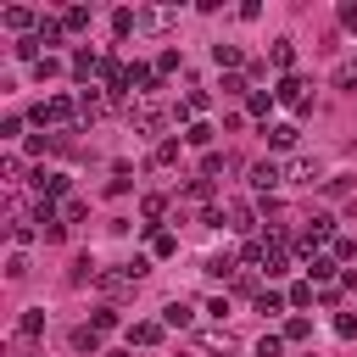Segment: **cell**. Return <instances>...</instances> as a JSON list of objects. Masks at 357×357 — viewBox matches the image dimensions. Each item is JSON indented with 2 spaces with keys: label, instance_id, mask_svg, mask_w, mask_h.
Here are the masks:
<instances>
[{
  "label": "cell",
  "instance_id": "cell-28",
  "mask_svg": "<svg viewBox=\"0 0 357 357\" xmlns=\"http://www.w3.org/2000/svg\"><path fill=\"white\" fill-rule=\"evenodd\" d=\"M290 307H312V279H296L290 284Z\"/></svg>",
  "mask_w": 357,
  "mask_h": 357
},
{
  "label": "cell",
  "instance_id": "cell-5",
  "mask_svg": "<svg viewBox=\"0 0 357 357\" xmlns=\"http://www.w3.org/2000/svg\"><path fill=\"white\" fill-rule=\"evenodd\" d=\"M0 22H6V28H17V33H22V39H28V28H33V33H39V22H45V17H33V11H28V6H6V11H0Z\"/></svg>",
  "mask_w": 357,
  "mask_h": 357
},
{
  "label": "cell",
  "instance_id": "cell-40",
  "mask_svg": "<svg viewBox=\"0 0 357 357\" xmlns=\"http://www.w3.org/2000/svg\"><path fill=\"white\" fill-rule=\"evenodd\" d=\"M335 335H340V340H351V335H357V318H351V312H340V318H335Z\"/></svg>",
  "mask_w": 357,
  "mask_h": 357
},
{
  "label": "cell",
  "instance_id": "cell-26",
  "mask_svg": "<svg viewBox=\"0 0 357 357\" xmlns=\"http://www.w3.org/2000/svg\"><path fill=\"white\" fill-rule=\"evenodd\" d=\"M212 61L218 67H240V45H212Z\"/></svg>",
  "mask_w": 357,
  "mask_h": 357
},
{
  "label": "cell",
  "instance_id": "cell-20",
  "mask_svg": "<svg viewBox=\"0 0 357 357\" xmlns=\"http://www.w3.org/2000/svg\"><path fill=\"white\" fill-rule=\"evenodd\" d=\"M139 212H145V223L156 229V218L167 212V195H145V201H139Z\"/></svg>",
  "mask_w": 357,
  "mask_h": 357
},
{
  "label": "cell",
  "instance_id": "cell-9",
  "mask_svg": "<svg viewBox=\"0 0 357 357\" xmlns=\"http://www.w3.org/2000/svg\"><path fill=\"white\" fill-rule=\"evenodd\" d=\"M162 324H167V329H190V324H195V307H190V301H167V307H162Z\"/></svg>",
  "mask_w": 357,
  "mask_h": 357
},
{
  "label": "cell",
  "instance_id": "cell-32",
  "mask_svg": "<svg viewBox=\"0 0 357 357\" xmlns=\"http://www.w3.org/2000/svg\"><path fill=\"white\" fill-rule=\"evenodd\" d=\"M151 251H156V257H173V251H178V240H173V234H162V229H156V234H151Z\"/></svg>",
  "mask_w": 357,
  "mask_h": 357
},
{
  "label": "cell",
  "instance_id": "cell-29",
  "mask_svg": "<svg viewBox=\"0 0 357 357\" xmlns=\"http://www.w3.org/2000/svg\"><path fill=\"white\" fill-rule=\"evenodd\" d=\"M89 329H95V335H106V329H117V307H100V312L89 318Z\"/></svg>",
  "mask_w": 357,
  "mask_h": 357
},
{
  "label": "cell",
  "instance_id": "cell-16",
  "mask_svg": "<svg viewBox=\"0 0 357 357\" xmlns=\"http://www.w3.org/2000/svg\"><path fill=\"white\" fill-rule=\"evenodd\" d=\"M290 307V296H279V290H257V312H284Z\"/></svg>",
  "mask_w": 357,
  "mask_h": 357
},
{
  "label": "cell",
  "instance_id": "cell-34",
  "mask_svg": "<svg viewBox=\"0 0 357 357\" xmlns=\"http://www.w3.org/2000/svg\"><path fill=\"white\" fill-rule=\"evenodd\" d=\"M335 84H340V89H357V61H346V67H335Z\"/></svg>",
  "mask_w": 357,
  "mask_h": 357
},
{
  "label": "cell",
  "instance_id": "cell-31",
  "mask_svg": "<svg viewBox=\"0 0 357 357\" xmlns=\"http://www.w3.org/2000/svg\"><path fill=\"white\" fill-rule=\"evenodd\" d=\"M128 178H134V173H128V162H117V167H112V184H106V190H112V195H123V190H128Z\"/></svg>",
  "mask_w": 357,
  "mask_h": 357
},
{
  "label": "cell",
  "instance_id": "cell-38",
  "mask_svg": "<svg viewBox=\"0 0 357 357\" xmlns=\"http://www.w3.org/2000/svg\"><path fill=\"white\" fill-rule=\"evenodd\" d=\"M184 195H190V201H212V178H195Z\"/></svg>",
  "mask_w": 357,
  "mask_h": 357
},
{
  "label": "cell",
  "instance_id": "cell-30",
  "mask_svg": "<svg viewBox=\"0 0 357 357\" xmlns=\"http://www.w3.org/2000/svg\"><path fill=\"white\" fill-rule=\"evenodd\" d=\"M257 357H284V335H262L257 340Z\"/></svg>",
  "mask_w": 357,
  "mask_h": 357
},
{
  "label": "cell",
  "instance_id": "cell-4",
  "mask_svg": "<svg viewBox=\"0 0 357 357\" xmlns=\"http://www.w3.org/2000/svg\"><path fill=\"white\" fill-rule=\"evenodd\" d=\"M95 73L106 78V56H100V50H89V45H84V50H73V78H84V84H89Z\"/></svg>",
  "mask_w": 357,
  "mask_h": 357
},
{
  "label": "cell",
  "instance_id": "cell-44",
  "mask_svg": "<svg viewBox=\"0 0 357 357\" xmlns=\"http://www.w3.org/2000/svg\"><path fill=\"white\" fill-rule=\"evenodd\" d=\"M106 357H128V351H106Z\"/></svg>",
  "mask_w": 357,
  "mask_h": 357
},
{
  "label": "cell",
  "instance_id": "cell-24",
  "mask_svg": "<svg viewBox=\"0 0 357 357\" xmlns=\"http://www.w3.org/2000/svg\"><path fill=\"white\" fill-rule=\"evenodd\" d=\"M284 340H312V324L296 312V318H284Z\"/></svg>",
  "mask_w": 357,
  "mask_h": 357
},
{
  "label": "cell",
  "instance_id": "cell-22",
  "mask_svg": "<svg viewBox=\"0 0 357 357\" xmlns=\"http://www.w3.org/2000/svg\"><path fill=\"white\" fill-rule=\"evenodd\" d=\"M307 273H312L318 284H329V279H335V257H312V262H307Z\"/></svg>",
  "mask_w": 357,
  "mask_h": 357
},
{
  "label": "cell",
  "instance_id": "cell-39",
  "mask_svg": "<svg viewBox=\"0 0 357 357\" xmlns=\"http://www.w3.org/2000/svg\"><path fill=\"white\" fill-rule=\"evenodd\" d=\"M73 346H78V351H95V346H100V335H95V329H78V335H73Z\"/></svg>",
  "mask_w": 357,
  "mask_h": 357
},
{
  "label": "cell",
  "instance_id": "cell-42",
  "mask_svg": "<svg viewBox=\"0 0 357 357\" xmlns=\"http://www.w3.org/2000/svg\"><path fill=\"white\" fill-rule=\"evenodd\" d=\"M335 262H357V245L351 240H335Z\"/></svg>",
  "mask_w": 357,
  "mask_h": 357
},
{
  "label": "cell",
  "instance_id": "cell-18",
  "mask_svg": "<svg viewBox=\"0 0 357 357\" xmlns=\"http://www.w3.org/2000/svg\"><path fill=\"white\" fill-rule=\"evenodd\" d=\"M112 28H117V33H134V28H139V11L117 6V11H112Z\"/></svg>",
  "mask_w": 357,
  "mask_h": 357
},
{
  "label": "cell",
  "instance_id": "cell-21",
  "mask_svg": "<svg viewBox=\"0 0 357 357\" xmlns=\"http://www.w3.org/2000/svg\"><path fill=\"white\" fill-rule=\"evenodd\" d=\"M229 229H240V234L251 229V206L245 201H229Z\"/></svg>",
  "mask_w": 357,
  "mask_h": 357
},
{
  "label": "cell",
  "instance_id": "cell-13",
  "mask_svg": "<svg viewBox=\"0 0 357 357\" xmlns=\"http://www.w3.org/2000/svg\"><path fill=\"white\" fill-rule=\"evenodd\" d=\"M245 112H251V117H268V112H273V95H268V89H251V95H245Z\"/></svg>",
  "mask_w": 357,
  "mask_h": 357
},
{
  "label": "cell",
  "instance_id": "cell-33",
  "mask_svg": "<svg viewBox=\"0 0 357 357\" xmlns=\"http://www.w3.org/2000/svg\"><path fill=\"white\" fill-rule=\"evenodd\" d=\"M6 273H11V279H28V257L11 251V257H6Z\"/></svg>",
  "mask_w": 357,
  "mask_h": 357
},
{
  "label": "cell",
  "instance_id": "cell-7",
  "mask_svg": "<svg viewBox=\"0 0 357 357\" xmlns=\"http://www.w3.org/2000/svg\"><path fill=\"white\" fill-rule=\"evenodd\" d=\"M33 190H39V201L50 206L56 195H67V173H33Z\"/></svg>",
  "mask_w": 357,
  "mask_h": 357
},
{
  "label": "cell",
  "instance_id": "cell-12",
  "mask_svg": "<svg viewBox=\"0 0 357 357\" xmlns=\"http://www.w3.org/2000/svg\"><path fill=\"white\" fill-rule=\"evenodd\" d=\"M268 61L290 73V67H296V45H290V39H273V45H268Z\"/></svg>",
  "mask_w": 357,
  "mask_h": 357
},
{
  "label": "cell",
  "instance_id": "cell-27",
  "mask_svg": "<svg viewBox=\"0 0 357 357\" xmlns=\"http://www.w3.org/2000/svg\"><path fill=\"white\" fill-rule=\"evenodd\" d=\"M100 112H106V100H100V95H78V117H89V123H95Z\"/></svg>",
  "mask_w": 357,
  "mask_h": 357
},
{
  "label": "cell",
  "instance_id": "cell-19",
  "mask_svg": "<svg viewBox=\"0 0 357 357\" xmlns=\"http://www.w3.org/2000/svg\"><path fill=\"white\" fill-rule=\"evenodd\" d=\"M212 134H218V128H206V123H190V128H184V145H201V151H206V145H212Z\"/></svg>",
  "mask_w": 357,
  "mask_h": 357
},
{
  "label": "cell",
  "instance_id": "cell-1",
  "mask_svg": "<svg viewBox=\"0 0 357 357\" xmlns=\"http://www.w3.org/2000/svg\"><path fill=\"white\" fill-rule=\"evenodd\" d=\"M273 100H284V106H296V112H312V100H307V78H296V73H284V78H279Z\"/></svg>",
  "mask_w": 357,
  "mask_h": 357
},
{
  "label": "cell",
  "instance_id": "cell-35",
  "mask_svg": "<svg viewBox=\"0 0 357 357\" xmlns=\"http://www.w3.org/2000/svg\"><path fill=\"white\" fill-rule=\"evenodd\" d=\"M184 106H190V112H206V106H212V95H206V89H190V95H184Z\"/></svg>",
  "mask_w": 357,
  "mask_h": 357
},
{
  "label": "cell",
  "instance_id": "cell-37",
  "mask_svg": "<svg viewBox=\"0 0 357 357\" xmlns=\"http://www.w3.org/2000/svg\"><path fill=\"white\" fill-rule=\"evenodd\" d=\"M218 173H223V156H218V151H206V162H201V178H218Z\"/></svg>",
  "mask_w": 357,
  "mask_h": 357
},
{
  "label": "cell",
  "instance_id": "cell-36",
  "mask_svg": "<svg viewBox=\"0 0 357 357\" xmlns=\"http://www.w3.org/2000/svg\"><path fill=\"white\" fill-rule=\"evenodd\" d=\"M17 173H22V162H17V156H0V178H6V184H17Z\"/></svg>",
  "mask_w": 357,
  "mask_h": 357
},
{
  "label": "cell",
  "instance_id": "cell-17",
  "mask_svg": "<svg viewBox=\"0 0 357 357\" xmlns=\"http://www.w3.org/2000/svg\"><path fill=\"white\" fill-rule=\"evenodd\" d=\"M61 28H67V33L89 28V11H84V6H67V11H61Z\"/></svg>",
  "mask_w": 357,
  "mask_h": 357
},
{
  "label": "cell",
  "instance_id": "cell-10",
  "mask_svg": "<svg viewBox=\"0 0 357 357\" xmlns=\"http://www.w3.org/2000/svg\"><path fill=\"white\" fill-rule=\"evenodd\" d=\"M262 134H268V145H273V151H290V145L301 139V128H296V123H273V128H262Z\"/></svg>",
  "mask_w": 357,
  "mask_h": 357
},
{
  "label": "cell",
  "instance_id": "cell-41",
  "mask_svg": "<svg viewBox=\"0 0 357 357\" xmlns=\"http://www.w3.org/2000/svg\"><path fill=\"white\" fill-rule=\"evenodd\" d=\"M56 67H61L56 56H45V61H33V78H56Z\"/></svg>",
  "mask_w": 357,
  "mask_h": 357
},
{
  "label": "cell",
  "instance_id": "cell-2",
  "mask_svg": "<svg viewBox=\"0 0 357 357\" xmlns=\"http://www.w3.org/2000/svg\"><path fill=\"white\" fill-rule=\"evenodd\" d=\"M279 184H284V167H279V162H268V156L251 162V190H257V195H273Z\"/></svg>",
  "mask_w": 357,
  "mask_h": 357
},
{
  "label": "cell",
  "instance_id": "cell-3",
  "mask_svg": "<svg viewBox=\"0 0 357 357\" xmlns=\"http://www.w3.org/2000/svg\"><path fill=\"white\" fill-rule=\"evenodd\" d=\"M78 112V100H67V95H50V100H39L33 106V123H67Z\"/></svg>",
  "mask_w": 357,
  "mask_h": 357
},
{
  "label": "cell",
  "instance_id": "cell-15",
  "mask_svg": "<svg viewBox=\"0 0 357 357\" xmlns=\"http://www.w3.org/2000/svg\"><path fill=\"white\" fill-rule=\"evenodd\" d=\"M206 273H212V279H234L240 268H234V257L223 251V257H206Z\"/></svg>",
  "mask_w": 357,
  "mask_h": 357
},
{
  "label": "cell",
  "instance_id": "cell-25",
  "mask_svg": "<svg viewBox=\"0 0 357 357\" xmlns=\"http://www.w3.org/2000/svg\"><path fill=\"white\" fill-rule=\"evenodd\" d=\"M39 45H45V39H39V33H28V39H17V56H22V61H45V56H39Z\"/></svg>",
  "mask_w": 357,
  "mask_h": 357
},
{
  "label": "cell",
  "instance_id": "cell-43",
  "mask_svg": "<svg viewBox=\"0 0 357 357\" xmlns=\"http://www.w3.org/2000/svg\"><path fill=\"white\" fill-rule=\"evenodd\" d=\"M340 22H346V28H357V0H346V6H340Z\"/></svg>",
  "mask_w": 357,
  "mask_h": 357
},
{
  "label": "cell",
  "instance_id": "cell-11",
  "mask_svg": "<svg viewBox=\"0 0 357 357\" xmlns=\"http://www.w3.org/2000/svg\"><path fill=\"white\" fill-rule=\"evenodd\" d=\"M162 329H167V324L139 318V324H128V340H134V346H156V340H162Z\"/></svg>",
  "mask_w": 357,
  "mask_h": 357
},
{
  "label": "cell",
  "instance_id": "cell-8",
  "mask_svg": "<svg viewBox=\"0 0 357 357\" xmlns=\"http://www.w3.org/2000/svg\"><path fill=\"white\" fill-rule=\"evenodd\" d=\"M139 28H145V33H167V28H173V6H151V11H139Z\"/></svg>",
  "mask_w": 357,
  "mask_h": 357
},
{
  "label": "cell",
  "instance_id": "cell-14",
  "mask_svg": "<svg viewBox=\"0 0 357 357\" xmlns=\"http://www.w3.org/2000/svg\"><path fill=\"white\" fill-rule=\"evenodd\" d=\"M178 162V139H162L156 151H151V167H173Z\"/></svg>",
  "mask_w": 357,
  "mask_h": 357
},
{
  "label": "cell",
  "instance_id": "cell-23",
  "mask_svg": "<svg viewBox=\"0 0 357 357\" xmlns=\"http://www.w3.org/2000/svg\"><path fill=\"white\" fill-rule=\"evenodd\" d=\"M17 329H22V335H28V340H33V335H39V329H45V307H28V312H22V324H17Z\"/></svg>",
  "mask_w": 357,
  "mask_h": 357
},
{
  "label": "cell",
  "instance_id": "cell-6",
  "mask_svg": "<svg viewBox=\"0 0 357 357\" xmlns=\"http://www.w3.org/2000/svg\"><path fill=\"white\" fill-rule=\"evenodd\" d=\"M284 184H307V190H312V184H318V162H312V156H296V162L284 167Z\"/></svg>",
  "mask_w": 357,
  "mask_h": 357
}]
</instances>
